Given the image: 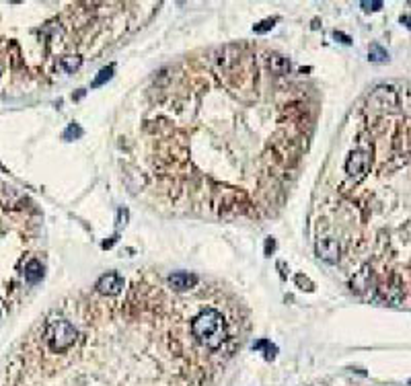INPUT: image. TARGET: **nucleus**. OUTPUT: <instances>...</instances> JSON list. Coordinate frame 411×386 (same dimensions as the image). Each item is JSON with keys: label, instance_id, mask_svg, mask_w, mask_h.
I'll list each match as a JSON object with an SVG mask.
<instances>
[{"label": "nucleus", "instance_id": "obj_1", "mask_svg": "<svg viewBox=\"0 0 411 386\" xmlns=\"http://www.w3.org/2000/svg\"><path fill=\"white\" fill-rule=\"evenodd\" d=\"M192 335L194 339L210 351L220 349L228 339V325L220 310L216 308H204L192 318Z\"/></svg>", "mask_w": 411, "mask_h": 386}, {"label": "nucleus", "instance_id": "obj_2", "mask_svg": "<svg viewBox=\"0 0 411 386\" xmlns=\"http://www.w3.org/2000/svg\"><path fill=\"white\" fill-rule=\"evenodd\" d=\"M43 341L51 354H66L78 341V329L66 318H49L43 329Z\"/></svg>", "mask_w": 411, "mask_h": 386}, {"label": "nucleus", "instance_id": "obj_3", "mask_svg": "<svg viewBox=\"0 0 411 386\" xmlns=\"http://www.w3.org/2000/svg\"><path fill=\"white\" fill-rule=\"evenodd\" d=\"M370 164H372V158H370L368 148L362 142L356 144L344 158V177H346V183L350 187L360 185V183L368 177Z\"/></svg>", "mask_w": 411, "mask_h": 386}, {"label": "nucleus", "instance_id": "obj_4", "mask_svg": "<svg viewBox=\"0 0 411 386\" xmlns=\"http://www.w3.org/2000/svg\"><path fill=\"white\" fill-rule=\"evenodd\" d=\"M315 251H317V255L329 265H335L341 259V243L337 239H331V237L319 239L315 245Z\"/></svg>", "mask_w": 411, "mask_h": 386}, {"label": "nucleus", "instance_id": "obj_5", "mask_svg": "<svg viewBox=\"0 0 411 386\" xmlns=\"http://www.w3.org/2000/svg\"><path fill=\"white\" fill-rule=\"evenodd\" d=\"M124 277L119 275L117 271H107L103 273L99 279H97V292L103 294V296H117L119 292L124 290Z\"/></svg>", "mask_w": 411, "mask_h": 386}, {"label": "nucleus", "instance_id": "obj_6", "mask_svg": "<svg viewBox=\"0 0 411 386\" xmlns=\"http://www.w3.org/2000/svg\"><path fill=\"white\" fill-rule=\"evenodd\" d=\"M169 288L175 290V292H185V290H192L198 286V275L196 273H190V271H175L169 275Z\"/></svg>", "mask_w": 411, "mask_h": 386}, {"label": "nucleus", "instance_id": "obj_7", "mask_svg": "<svg viewBox=\"0 0 411 386\" xmlns=\"http://www.w3.org/2000/svg\"><path fill=\"white\" fill-rule=\"evenodd\" d=\"M41 277H43V265L37 259H31L25 265V281L27 283H37V281H41Z\"/></svg>", "mask_w": 411, "mask_h": 386}, {"label": "nucleus", "instance_id": "obj_8", "mask_svg": "<svg viewBox=\"0 0 411 386\" xmlns=\"http://www.w3.org/2000/svg\"><path fill=\"white\" fill-rule=\"evenodd\" d=\"M60 64H62V68L66 70V72H76L78 68H80V64H82V58L80 56H64V58H60Z\"/></svg>", "mask_w": 411, "mask_h": 386}, {"label": "nucleus", "instance_id": "obj_9", "mask_svg": "<svg viewBox=\"0 0 411 386\" xmlns=\"http://www.w3.org/2000/svg\"><path fill=\"white\" fill-rule=\"evenodd\" d=\"M113 70H115V66H113V64L105 66V68H103V70L97 74V78L91 82V87H93V89H97V87H101V85H105V82L113 76Z\"/></svg>", "mask_w": 411, "mask_h": 386}, {"label": "nucleus", "instance_id": "obj_10", "mask_svg": "<svg viewBox=\"0 0 411 386\" xmlns=\"http://www.w3.org/2000/svg\"><path fill=\"white\" fill-rule=\"evenodd\" d=\"M368 56L372 62H387L389 60V54H387V49H383L379 43H372L370 49H368Z\"/></svg>", "mask_w": 411, "mask_h": 386}, {"label": "nucleus", "instance_id": "obj_11", "mask_svg": "<svg viewBox=\"0 0 411 386\" xmlns=\"http://www.w3.org/2000/svg\"><path fill=\"white\" fill-rule=\"evenodd\" d=\"M253 347H255V349H261V347H265V349H267V354H265V358H267V360H273V358H276V351H278V349H276V345H271V343H269V341H265V339H263V341H257Z\"/></svg>", "mask_w": 411, "mask_h": 386}, {"label": "nucleus", "instance_id": "obj_12", "mask_svg": "<svg viewBox=\"0 0 411 386\" xmlns=\"http://www.w3.org/2000/svg\"><path fill=\"white\" fill-rule=\"evenodd\" d=\"M82 136V129L78 128V124H70L68 129L64 131V140H72V138H80Z\"/></svg>", "mask_w": 411, "mask_h": 386}, {"label": "nucleus", "instance_id": "obj_13", "mask_svg": "<svg viewBox=\"0 0 411 386\" xmlns=\"http://www.w3.org/2000/svg\"><path fill=\"white\" fill-rule=\"evenodd\" d=\"M273 25H276V19H265V21H261L259 25H255L253 31H255V33H265V31L273 29Z\"/></svg>", "mask_w": 411, "mask_h": 386}, {"label": "nucleus", "instance_id": "obj_14", "mask_svg": "<svg viewBox=\"0 0 411 386\" xmlns=\"http://www.w3.org/2000/svg\"><path fill=\"white\" fill-rule=\"evenodd\" d=\"M126 220H128V210L119 208V210H117V224L122 226V224H126Z\"/></svg>", "mask_w": 411, "mask_h": 386}, {"label": "nucleus", "instance_id": "obj_15", "mask_svg": "<svg viewBox=\"0 0 411 386\" xmlns=\"http://www.w3.org/2000/svg\"><path fill=\"white\" fill-rule=\"evenodd\" d=\"M296 283H298V286H306V290H313V283L308 281L304 275H296Z\"/></svg>", "mask_w": 411, "mask_h": 386}, {"label": "nucleus", "instance_id": "obj_16", "mask_svg": "<svg viewBox=\"0 0 411 386\" xmlns=\"http://www.w3.org/2000/svg\"><path fill=\"white\" fill-rule=\"evenodd\" d=\"M273 249H276V241H273V239H267V241H265V255H267V257L273 253Z\"/></svg>", "mask_w": 411, "mask_h": 386}, {"label": "nucleus", "instance_id": "obj_17", "mask_svg": "<svg viewBox=\"0 0 411 386\" xmlns=\"http://www.w3.org/2000/svg\"><path fill=\"white\" fill-rule=\"evenodd\" d=\"M362 6H364V10H379V8H383V2H362Z\"/></svg>", "mask_w": 411, "mask_h": 386}, {"label": "nucleus", "instance_id": "obj_18", "mask_svg": "<svg viewBox=\"0 0 411 386\" xmlns=\"http://www.w3.org/2000/svg\"><path fill=\"white\" fill-rule=\"evenodd\" d=\"M333 35H335V37H339V39H344V43H350V37H346V35H344V33H337V31H335V33H333Z\"/></svg>", "mask_w": 411, "mask_h": 386}, {"label": "nucleus", "instance_id": "obj_19", "mask_svg": "<svg viewBox=\"0 0 411 386\" xmlns=\"http://www.w3.org/2000/svg\"><path fill=\"white\" fill-rule=\"evenodd\" d=\"M409 384H411V380H409Z\"/></svg>", "mask_w": 411, "mask_h": 386}]
</instances>
